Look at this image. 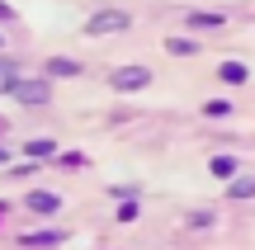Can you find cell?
<instances>
[{"label":"cell","instance_id":"6da1fadb","mask_svg":"<svg viewBox=\"0 0 255 250\" xmlns=\"http://www.w3.org/2000/svg\"><path fill=\"white\" fill-rule=\"evenodd\" d=\"M123 24H128V14H95L90 19L95 33H114V28H123Z\"/></svg>","mask_w":255,"mask_h":250},{"label":"cell","instance_id":"7a4b0ae2","mask_svg":"<svg viewBox=\"0 0 255 250\" xmlns=\"http://www.w3.org/2000/svg\"><path fill=\"white\" fill-rule=\"evenodd\" d=\"M114 85H119V90H132V85H146V71H119V76H114Z\"/></svg>","mask_w":255,"mask_h":250},{"label":"cell","instance_id":"3957f363","mask_svg":"<svg viewBox=\"0 0 255 250\" xmlns=\"http://www.w3.org/2000/svg\"><path fill=\"white\" fill-rule=\"evenodd\" d=\"M14 94H19V99H33V104H43V94H47V90H43V85H19V81H14Z\"/></svg>","mask_w":255,"mask_h":250},{"label":"cell","instance_id":"277c9868","mask_svg":"<svg viewBox=\"0 0 255 250\" xmlns=\"http://www.w3.org/2000/svg\"><path fill=\"white\" fill-rule=\"evenodd\" d=\"M28 208H38V213H57V198L52 194H33V198H28Z\"/></svg>","mask_w":255,"mask_h":250},{"label":"cell","instance_id":"5b68a950","mask_svg":"<svg viewBox=\"0 0 255 250\" xmlns=\"http://www.w3.org/2000/svg\"><path fill=\"white\" fill-rule=\"evenodd\" d=\"M222 76H227V81H246V66H237V62H227V66H222Z\"/></svg>","mask_w":255,"mask_h":250},{"label":"cell","instance_id":"8992f818","mask_svg":"<svg viewBox=\"0 0 255 250\" xmlns=\"http://www.w3.org/2000/svg\"><path fill=\"white\" fill-rule=\"evenodd\" d=\"M5 85H14V66H9V62H0V90H5Z\"/></svg>","mask_w":255,"mask_h":250}]
</instances>
